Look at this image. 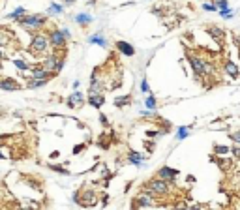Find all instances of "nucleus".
Here are the masks:
<instances>
[{"label":"nucleus","mask_w":240,"mask_h":210,"mask_svg":"<svg viewBox=\"0 0 240 210\" xmlns=\"http://www.w3.org/2000/svg\"><path fill=\"white\" fill-rule=\"evenodd\" d=\"M145 190H148L154 197H165V195L171 193V184L161 180V178H158V177H154V178H150L145 184Z\"/></svg>","instance_id":"obj_1"},{"label":"nucleus","mask_w":240,"mask_h":210,"mask_svg":"<svg viewBox=\"0 0 240 210\" xmlns=\"http://www.w3.org/2000/svg\"><path fill=\"white\" fill-rule=\"evenodd\" d=\"M64 64H66V58L60 56L58 53H53V54L45 56L43 62H41V66H43L47 71H51V73H60V71L64 69Z\"/></svg>","instance_id":"obj_2"},{"label":"nucleus","mask_w":240,"mask_h":210,"mask_svg":"<svg viewBox=\"0 0 240 210\" xmlns=\"http://www.w3.org/2000/svg\"><path fill=\"white\" fill-rule=\"evenodd\" d=\"M45 21H47L45 15H38V13H34V15H24V17L19 19L17 23H19L23 28H26V30H38V28H41V26L45 24Z\"/></svg>","instance_id":"obj_3"},{"label":"nucleus","mask_w":240,"mask_h":210,"mask_svg":"<svg viewBox=\"0 0 240 210\" xmlns=\"http://www.w3.org/2000/svg\"><path fill=\"white\" fill-rule=\"evenodd\" d=\"M47 49H49V39H47V36L36 34V36L32 38V41H30V51H32L34 54H43V53H47Z\"/></svg>","instance_id":"obj_4"},{"label":"nucleus","mask_w":240,"mask_h":210,"mask_svg":"<svg viewBox=\"0 0 240 210\" xmlns=\"http://www.w3.org/2000/svg\"><path fill=\"white\" fill-rule=\"evenodd\" d=\"M178 175H180V171H178V169H173V167H169V165L160 167V169H158V173H156V177H158V178H161V180L169 182L171 186H173V184H176Z\"/></svg>","instance_id":"obj_5"},{"label":"nucleus","mask_w":240,"mask_h":210,"mask_svg":"<svg viewBox=\"0 0 240 210\" xmlns=\"http://www.w3.org/2000/svg\"><path fill=\"white\" fill-rule=\"evenodd\" d=\"M154 205V195L148 192V190H143L137 193V197L133 199V210L137 208H146V207H152Z\"/></svg>","instance_id":"obj_6"},{"label":"nucleus","mask_w":240,"mask_h":210,"mask_svg":"<svg viewBox=\"0 0 240 210\" xmlns=\"http://www.w3.org/2000/svg\"><path fill=\"white\" fill-rule=\"evenodd\" d=\"M188 64H190L193 75H195L199 81H203V79H205V69H203V60H201V56H197V54H188Z\"/></svg>","instance_id":"obj_7"},{"label":"nucleus","mask_w":240,"mask_h":210,"mask_svg":"<svg viewBox=\"0 0 240 210\" xmlns=\"http://www.w3.org/2000/svg\"><path fill=\"white\" fill-rule=\"evenodd\" d=\"M47 39H49V47H53V49H64V47H66V43H68V39L62 36L60 28H54V30H51Z\"/></svg>","instance_id":"obj_8"},{"label":"nucleus","mask_w":240,"mask_h":210,"mask_svg":"<svg viewBox=\"0 0 240 210\" xmlns=\"http://www.w3.org/2000/svg\"><path fill=\"white\" fill-rule=\"evenodd\" d=\"M84 103H86V98H84V94H83L81 90H73V92L68 96V100H66V105H68L69 109L83 107Z\"/></svg>","instance_id":"obj_9"},{"label":"nucleus","mask_w":240,"mask_h":210,"mask_svg":"<svg viewBox=\"0 0 240 210\" xmlns=\"http://www.w3.org/2000/svg\"><path fill=\"white\" fill-rule=\"evenodd\" d=\"M115 47H116V51L120 53V54H124V56H135V45H131L130 41H126V39H118L116 43H115Z\"/></svg>","instance_id":"obj_10"},{"label":"nucleus","mask_w":240,"mask_h":210,"mask_svg":"<svg viewBox=\"0 0 240 210\" xmlns=\"http://www.w3.org/2000/svg\"><path fill=\"white\" fill-rule=\"evenodd\" d=\"M128 163L130 165H135V167H145V161H146V156L141 154L139 150H128Z\"/></svg>","instance_id":"obj_11"},{"label":"nucleus","mask_w":240,"mask_h":210,"mask_svg":"<svg viewBox=\"0 0 240 210\" xmlns=\"http://www.w3.org/2000/svg\"><path fill=\"white\" fill-rule=\"evenodd\" d=\"M75 203H79L81 207H94V205L98 203V195H96L94 190H84V192H83V199L79 197Z\"/></svg>","instance_id":"obj_12"},{"label":"nucleus","mask_w":240,"mask_h":210,"mask_svg":"<svg viewBox=\"0 0 240 210\" xmlns=\"http://www.w3.org/2000/svg\"><path fill=\"white\" fill-rule=\"evenodd\" d=\"M223 71H225V75H229L231 79H237L240 75V68L235 60H223Z\"/></svg>","instance_id":"obj_13"},{"label":"nucleus","mask_w":240,"mask_h":210,"mask_svg":"<svg viewBox=\"0 0 240 210\" xmlns=\"http://www.w3.org/2000/svg\"><path fill=\"white\" fill-rule=\"evenodd\" d=\"M30 69H32V75H30V79H47V81H51V79L54 77V73L47 71L43 66H34V68H30Z\"/></svg>","instance_id":"obj_14"},{"label":"nucleus","mask_w":240,"mask_h":210,"mask_svg":"<svg viewBox=\"0 0 240 210\" xmlns=\"http://www.w3.org/2000/svg\"><path fill=\"white\" fill-rule=\"evenodd\" d=\"M86 103L94 109H101L105 105V94H88Z\"/></svg>","instance_id":"obj_15"},{"label":"nucleus","mask_w":240,"mask_h":210,"mask_svg":"<svg viewBox=\"0 0 240 210\" xmlns=\"http://www.w3.org/2000/svg\"><path fill=\"white\" fill-rule=\"evenodd\" d=\"M21 86H19V83L15 81V79H11V77H2L0 79V90H6V92H15V90H19Z\"/></svg>","instance_id":"obj_16"},{"label":"nucleus","mask_w":240,"mask_h":210,"mask_svg":"<svg viewBox=\"0 0 240 210\" xmlns=\"http://www.w3.org/2000/svg\"><path fill=\"white\" fill-rule=\"evenodd\" d=\"M88 43H90V45H98V47H103V49H107V47H109V41H107V38H105L101 32H96V34L88 36Z\"/></svg>","instance_id":"obj_17"},{"label":"nucleus","mask_w":240,"mask_h":210,"mask_svg":"<svg viewBox=\"0 0 240 210\" xmlns=\"http://www.w3.org/2000/svg\"><path fill=\"white\" fill-rule=\"evenodd\" d=\"M73 21H75L79 26H88V24L94 21V17H92L90 13H77V15H73Z\"/></svg>","instance_id":"obj_18"},{"label":"nucleus","mask_w":240,"mask_h":210,"mask_svg":"<svg viewBox=\"0 0 240 210\" xmlns=\"http://www.w3.org/2000/svg\"><path fill=\"white\" fill-rule=\"evenodd\" d=\"M207 32L216 39V41H222L223 38H225V30L223 28H220V26H216V24H210L208 28H207Z\"/></svg>","instance_id":"obj_19"},{"label":"nucleus","mask_w":240,"mask_h":210,"mask_svg":"<svg viewBox=\"0 0 240 210\" xmlns=\"http://www.w3.org/2000/svg\"><path fill=\"white\" fill-rule=\"evenodd\" d=\"M190 131H191V126H178L176 128V135H175V139L180 143V141H186L188 137H190Z\"/></svg>","instance_id":"obj_20"},{"label":"nucleus","mask_w":240,"mask_h":210,"mask_svg":"<svg viewBox=\"0 0 240 210\" xmlns=\"http://www.w3.org/2000/svg\"><path fill=\"white\" fill-rule=\"evenodd\" d=\"M115 107H118V109H122V107H128V105H131V94H124V96H118V98H115Z\"/></svg>","instance_id":"obj_21"},{"label":"nucleus","mask_w":240,"mask_h":210,"mask_svg":"<svg viewBox=\"0 0 240 210\" xmlns=\"http://www.w3.org/2000/svg\"><path fill=\"white\" fill-rule=\"evenodd\" d=\"M212 152H214V156H218V158H227L229 156V146L227 145H214L212 146Z\"/></svg>","instance_id":"obj_22"},{"label":"nucleus","mask_w":240,"mask_h":210,"mask_svg":"<svg viewBox=\"0 0 240 210\" xmlns=\"http://www.w3.org/2000/svg\"><path fill=\"white\" fill-rule=\"evenodd\" d=\"M160 105H158V98L150 92V94H146V100H145V109H150V111H156Z\"/></svg>","instance_id":"obj_23"},{"label":"nucleus","mask_w":240,"mask_h":210,"mask_svg":"<svg viewBox=\"0 0 240 210\" xmlns=\"http://www.w3.org/2000/svg\"><path fill=\"white\" fill-rule=\"evenodd\" d=\"M49 81L47 79H28V83H26V88H30V90H36V88H41V86H45Z\"/></svg>","instance_id":"obj_24"},{"label":"nucleus","mask_w":240,"mask_h":210,"mask_svg":"<svg viewBox=\"0 0 240 210\" xmlns=\"http://www.w3.org/2000/svg\"><path fill=\"white\" fill-rule=\"evenodd\" d=\"M47 13L49 15H62L64 13V6L62 4H56V2H51V6L47 8Z\"/></svg>","instance_id":"obj_25"},{"label":"nucleus","mask_w":240,"mask_h":210,"mask_svg":"<svg viewBox=\"0 0 240 210\" xmlns=\"http://www.w3.org/2000/svg\"><path fill=\"white\" fill-rule=\"evenodd\" d=\"M24 13H26V11H24V8H23V6H19V8H15V9L8 15V19H11V21H19V19H23V17H24Z\"/></svg>","instance_id":"obj_26"},{"label":"nucleus","mask_w":240,"mask_h":210,"mask_svg":"<svg viewBox=\"0 0 240 210\" xmlns=\"http://www.w3.org/2000/svg\"><path fill=\"white\" fill-rule=\"evenodd\" d=\"M11 62H13V66H15L17 69H21V71H28V69H30V64H28L26 60H23V58H13Z\"/></svg>","instance_id":"obj_27"},{"label":"nucleus","mask_w":240,"mask_h":210,"mask_svg":"<svg viewBox=\"0 0 240 210\" xmlns=\"http://www.w3.org/2000/svg\"><path fill=\"white\" fill-rule=\"evenodd\" d=\"M47 167H49L51 171H54V173H60V175H64V177H68V175H69V171H68L66 167H62L60 163H49Z\"/></svg>","instance_id":"obj_28"},{"label":"nucleus","mask_w":240,"mask_h":210,"mask_svg":"<svg viewBox=\"0 0 240 210\" xmlns=\"http://www.w3.org/2000/svg\"><path fill=\"white\" fill-rule=\"evenodd\" d=\"M139 115H141V118H154V120H161V118H160V115H158L156 111H150V109H143Z\"/></svg>","instance_id":"obj_29"},{"label":"nucleus","mask_w":240,"mask_h":210,"mask_svg":"<svg viewBox=\"0 0 240 210\" xmlns=\"http://www.w3.org/2000/svg\"><path fill=\"white\" fill-rule=\"evenodd\" d=\"M139 88H141V92H143V94H150V85H148V79H146V77H143V79H141Z\"/></svg>","instance_id":"obj_30"},{"label":"nucleus","mask_w":240,"mask_h":210,"mask_svg":"<svg viewBox=\"0 0 240 210\" xmlns=\"http://www.w3.org/2000/svg\"><path fill=\"white\" fill-rule=\"evenodd\" d=\"M165 131L163 130H146V137L148 139H158V137H161Z\"/></svg>","instance_id":"obj_31"},{"label":"nucleus","mask_w":240,"mask_h":210,"mask_svg":"<svg viewBox=\"0 0 240 210\" xmlns=\"http://www.w3.org/2000/svg\"><path fill=\"white\" fill-rule=\"evenodd\" d=\"M220 15H222L223 19H227V21H229V19H233V17H235L237 13H235V9L227 8V9H220Z\"/></svg>","instance_id":"obj_32"},{"label":"nucleus","mask_w":240,"mask_h":210,"mask_svg":"<svg viewBox=\"0 0 240 210\" xmlns=\"http://www.w3.org/2000/svg\"><path fill=\"white\" fill-rule=\"evenodd\" d=\"M229 154H231L233 158L240 160V145H233V146H229Z\"/></svg>","instance_id":"obj_33"},{"label":"nucleus","mask_w":240,"mask_h":210,"mask_svg":"<svg viewBox=\"0 0 240 210\" xmlns=\"http://www.w3.org/2000/svg\"><path fill=\"white\" fill-rule=\"evenodd\" d=\"M214 4H216L218 11H220V9H227V8H229V2H227V0H214Z\"/></svg>","instance_id":"obj_34"},{"label":"nucleus","mask_w":240,"mask_h":210,"mask_svg":"<svg viewBox=\"0 0 240 210\" xmlns=\"http://www.w3.org/2000/svg\"><path fill=\"white\" fill-rule=\"evenodd\" d=\"M229 139L233 141V145H240V130H238V131L229 133Z\"/></svg>","instance_id":"obj_35"},{"label":"nucleus","mask_w":240,"mask_h":210,"mask_svg":"<svg viewBox=\"0 0 240 210\" xmlns=\"http://www.w3.org/2000/svg\"><path fill=\"white\" fill-rule=\"evenodd\" d=\"M203 9H205V11H218V8H216L214 2H205V4H203Z\"/></svg>","instance_id":"obj_36"},{"label":"nucleus","mask_w":240,"mask_h":210,"mask_svg":"<svg viewBox=\"0 0 240 210\" xmlns=\"http://www.w3.org/2000/svg\"><path fill=\"white\" fill-rule=\"evenodd\" d=\"M100 124H101L103 128H109V118H107L103 113H100Z\"/></svg>","instance_id":"obj_37"},{"label":"nucleus","mask_w":240,"mask_h":210,"mask_svg":"<svg viewBox=\"0 0 240 210\" xmlns=\"http://www.w3.org/2000/svg\"><path fill=\"white\" fill-rule=\"evenodd\" d=\"M60 32H62V36H64L66 39H71V32H69V28H60Z\"/></svg>","instance_id":"obj_38"},{"label":"nucleus","mask_w":240,"mask_h":210,"mask_svg":"<svg viewBox=\"0 0 240 210\" xmlns=\"http://www.w3.org/2000/svg\"><path fill=\"white\" fill-rule=\"evenodd\" d=\"M84 150V145H77V146H73V154H81Z\"/></svg>","instance_id":"obj_39"},{"label":"nucleus","mask_w":240,"mask_h":210,"mask_svg":"<svg viewBox=\"0 0 240 210\" xmlns=\"http://www.w3.org/2000/svg\"><path fill=\"white\" fill-rule=\"evenodd\" d=\"M186 210H207L203 205H191V207H188Z\"/></svg>","instance_id":"obj_40"},{"label":"nucleus","mask_w":240,"mask_h":210,"mask_svg":"<svg viewBox=\"0 0 240 210\" xmlns=\"http://www.w3.org/2000/svg\"><path fill=\"white\" fill-rule=\"evenodd\" d=\"M101 203H103V205H107V203H109V197H107V195H103V197H101Z\"/></svg>","instance_id":"obj_41"},{"label":"nucleus","mask_w":240,"mask_h":210,"mask_svg":"<svg viewBox=\"0 0 240 210\" xmlns=\"http://www.w3.org/2000/svg\"><path fill=\"white\" fill-rule=\"evenodd\" d=\"M173 210H186V207H184V205H176Z\"/></svg>","instance_id":"obj_42"},{"label":"nucleus","mask_w":240,"mask_h":210,"mask_svg":"<svg viewBox=\"0 0 240 210\" xmlns=\"http://www.w3.org/2000/svg\"><path fill=\"white\" fill-rule=\"evenodd\" d=\"M79 85H81L79 81H73V90H77V88H79Z\"/></svg>","instance_id":"obj_43"},{"label":"nucleus","mask_w":240,"mask_h":210,"mask_svg":"<svg viewBox=\"0 0 240 210\" xmlns=\"http://www.w3.org/2000/svg\"><path fill=\"white\" fill-rule=\"evenodd\" d=\"M73 2H75V0H64V4H66V6H71Z\"/></svg>","instance_id":"obj_44"},{"label":"nucleus","mask_w":240,"mask_h":210,"mask_svg":"<svg viewBox=\"0 0 240 210\" xmlns=\"http://www.w3.org/2000/svg\"><path fill=\"white\" fill-rule=\"evenodd\" d=\"M6 43H4V39H2V36H0V47H4Z\"/></svg>","instance_id":"obj_45"},{"label":"nucleus","mask_w":240,"mask_h":210,"mask_svg":"<svg viewBox=\"0 0 240 210\" xmlns=\"http://www.w3.org/2000/svg\"><path fill=\"white\" fill-rule=\"evenodd\" d=\"M2 58H4V53H2V49H0V60H2Z\"/></svg>","instance_id":"obj_46"},{"label":"nucleus","mask_w":240,"mask_h":210,"mask_svg":"<svg viewBox=\"0 0 240 210\" xmlns=\"http://www.w3.org/2000/svg\"><path fill=\"white\" fill-rule=\"evenodd\" d=\"M0 160H4V154H2V152H0Z\"/></svg>","instance_id":"obj_47"},{"label":"nucleus","mask_w":240,"mask_h":210,"mask_svg":"<svg viewBox=\"0 0 240 210\" xmlns=\"http://www.w3.org/2000/svg\"><path fill=\"white\" fill-rule=\"evenodd\" d=\"M23 210H34V208H23Z\"/></svg>","instance_id":"obj_48"}]
</instances>
